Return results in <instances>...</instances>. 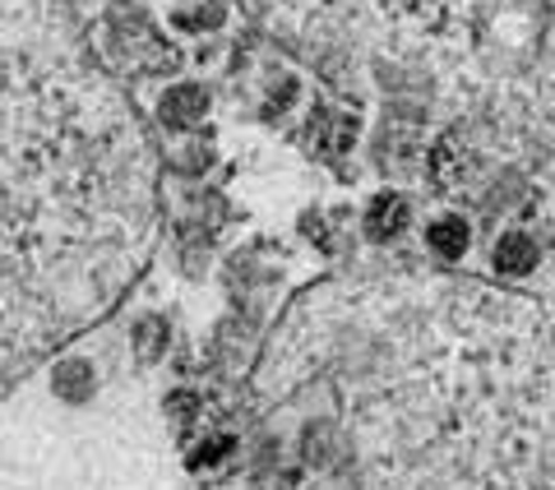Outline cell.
<instances>
[{"instance_id": "1", "label": "cell", "mask_w": 555, "mask_h": 490, "mask_svg": "<svg viewBox=\"0 0 555 490\" xmlns=\"http://www.w3.org/2000/svg\"><path fill=\"white\" fill-rule=\"evenodd\" d=\"M116 102L33 0H0V394L130 273L144 181Z\"/></svg>"}, {"instance_id": "6", "label": "cell", "mask_w": 555, "mask_h": 490, "mask_svg": "<svg viewBox=\"0 0 555 490\" xmlns=\"http://www.w3.org/2000/svg\"><path fill=\"white\" fill-rule=\"evenodd\" d=\"M426 245L440 259H459V255H467V245H473V227H467V218H459V214H444L426 227Z\"/></svg>"}, {"instance_id": "9", "label": "cell", "mask_w": 555, "mask_h": 490, "mask_svg": "<svg viewBox=\"0 0 555 490\" xmlns=\"http://www.w3.org/2000/svg\"><path fill=\"white\" fill-rule=\"evenodd\" d=\"M167 412L171 416H185V426H190V422H195V412H199V398L195 394H171L167 398Z\"/></svg>"}, {"instance_id": "8", "label": "cell", "mask_w": 555, "mask_h": 490, "mask_svg": "<svg viewBox=\"0 0 555 490\" xmlns=\"http://www.w3.org/2000/svg\"><path fill=\"white\" fill-rule=\"evenodd\" d=\"M228 453H232V435H208V440L195 453H190V467L208 472V467H218L222 459H228Z\"/></svg>"}, {"instance_id": "2", "label": "cell", "mask_w": 555, "mask_h": 490, "mask_svg": "<svg viewBox=\"0 0 555 490\" xmlns=\"http://www.w3.org/2000/svg\"><path fill=\"white\" fill-rule=\"evenodd\" d=\"M412 227V204L408 195H398V190H379V195L371 199L366 208V236L379 241V245H389L398 241Z\"/></svg>"}, {"instance_id": "4", "label": "cell", "mask_w": 555, "mask_h": 490, "mask_svg": "<svg viewBox=\"0 0 555 490\" xmlns=\"http://www.w3.org/2000/svg\"><path fill=\"white\" fill-rule=\"evenodd\" d=\"M204 112H208V93L199 83H171V89L158 98V120L171 130H190Z\"/></svg>"}, {"instance_id": "7", "label": "cell", "mask_w": 555, "mask_h": 490, "mask_svg": "<svg viewBox=\"0 0 555 490\" xmlns=\"http://www.w3.org/2000/svg\"><path fill=\"white\" fill-rule=\"evenodd\" d=\"M130 343H134V357H139V361H158V357L167 352V343H171V324L158 320V314H149V320L134 324Z\"/></svg>"}, {"instance_id": "5", "label": "cell", "mask_w": 555, "mask_h": 490, "mask_svg": "<svg viewBox=\"0 0 555 490\" xmlns=\"http://www.w3.org/2000/svg\"><path fill=\"white\" fill-rule=\"evenodd\" d=\"M51 394L65 402H83L98 394V371L89 357H61L56 371H51Z\"/></svg>"}, {"instance_id": "3", "label": "cell", "mask_w": 555, "mask_h": 490, "mask_svg": "<svg viewBox=\"0 0 555 490\" xmlns=\"http://www.w3.org/2000/svg\"><path fill=\"white\" fill-rule=\"evenodd\" d=\"M537 265H542V250H537V241L528 232H518V227L500 232V241L491 245V269L500 278H528V273H537Z\"/></svg>"}]
</instances>
